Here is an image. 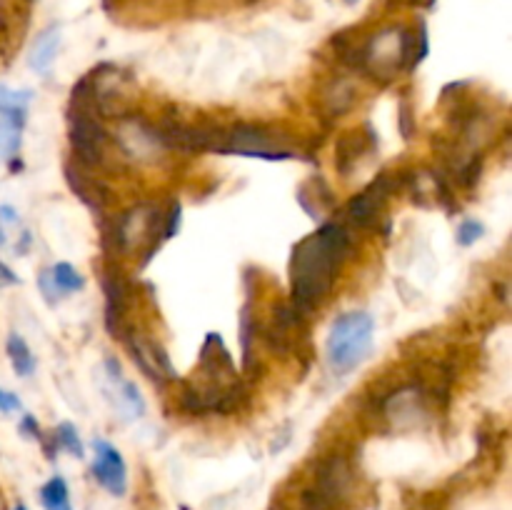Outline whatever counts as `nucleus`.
<instances>
[{
    "mask_svg": "<svg viewBox=\"0 0 512 510\" xmlns=\"http://www.w3.org/2000/svg\"><path fill=\"white\" fill-rule=\"evenodd\" d=\"M95 460H93V478L108 490L110 495L120 498L128 490V468H125V460L120 455V450L115 445L105 443V440H93Z\"/></svg>",
    "mask_w": 512,
    "mask_h": 510,
    "instance_id": "1a4fd4ad",
    "label": "nucleus"
},
{
    "mask_svg": "<svg viewBox=\"0 0 512 510\" xmlns=\"http://www.w3.org/2000/svg\"><path fill=\"white\" fill-rule=\"evenodd\" d=\"M13 283H18L15 273L8 268V265L0 263V288H3V285H13Z\"/></svg>",
    "mask_w": 512,
    "mask_h": 510,
    "instance_id": "c85d7f7f",
    "label": "nucleus"
},
{
    "mask_svg": "<svg viewBox=\"0 0 512 510\" xmlns=\"http://www.w3.org/2000/svg\"><path fill=\"white\" fill-rule=\"evenodd\" d=\"M375 143H378V138H375V130L368 123L363 125V130L345 133L338 140V145H335V165H338L340 173H350L355 168V163L375 148Z\"/></svg>",
    "mask_w": 512,
    "mask_h": 510,
    "instance_id": "ddd939ff",
    "label": "nucleus"
},
{
    "mask_svg": "<svg viewBox=\"0 0 512 510\" xmlns=\"http://www.w3.org/2000/svg\"><path fill=\"white\" fill-rule=\"evenodd\" d=\"M0 220H5V223H18V215H15V210L10 205H0Z\"/></svg>",
    "mask_w": 512,
    "mask_h": 510,
    "instance_id": "c756f323",
    "label": "nucleus"
},
{
    "mask_svg": "<svg viewBox=\"0 0 512 510\" xmlns=\"http://www.w3.org/2000/svg\"><path fill=\"white\" fill-rule=\"evenodd\" d=\"M218 153H233L263 160L295 158L293 148L283 145L278 135H273L268 128L255 123H238L233 128L223 130V145H220Z\"/></svg>",
    "mask_w": 512,
    "mask_h": 510,
    "instance_id": "20e7f679",
    "label": "nucleus"
},
{
    "mask_svg": "<svg viewBox=\"0 0 512 510\" xmlns=\"http://www.w3.org/2000/svg\"><path fill=\"white\" fill-rule=\"evenodd\" d=\"M360 68L373 73V78L390 80L405 68V28H385L358 53Z\"/></svg>",
    "mask_w": 512,
    "mask_h": 510,
    "instance_id": "39448f33",
    "label": "nucleus"
},
{
    "mask_svg": "<svg viewBox=\"0 0 512 510\" xmlns=\"http://www.w3.org/2000/svg\"><path fill=\"white\" fill-rule=\"evenodd\" d=\"M180 220H183V210H180L178 200H173V203L168 205V210L163 213V240L173 238V235L178 233Z\"/></svg>",
    "mask_w": 512,
    "mask_h": 510,
    "instance_id": "b1692460",
    "label": "nucleus"
},
{
    "mask_svg": "<svg viewBox=\"0 0 512 510\" xmlns=\"http://www.w3.org/2000/svg\"><path fill=\"white\" fill-rule=\"evenodd\" d=\"M60 40H63V35H60L58 25L45 28L43 33L33 40V48H30V55H28L30 68L38 70V73H45V70L50 68V63L55 60V55H58Z\"/></svg>",
    "mask_w": 512,
    "mask_h": 510,
    "instance_id": "2eb2a0df",
    "label": "nucleus"
},
{
    "mask_svg": "<svg viewBox=\"0 0 512 510\" xmlns=\"http://www.w3.org/2000/svg\"><path fill=\"white\" fill-rule=\"evenodd\" d=\"M65 178H68V185L73 188V193L78 195L85 205H90L93 210L103 208L105 200H108V188H105L98 178L85 173L78 163L65 165Z\"/></svg>",
    "mask_w": 512,
    "mask_h": 510,
    "instance_id": "4468645a",
    "label": "nucleus"
},
{
    "mask_svg": "<svg viewBox=\"0 0 512 510\" xmlns=\"http://www.w3.org/2000/svg\"><path fill=\"white\" fill-rule=\"evenodd\" d=\"M325 108H328L330 115H343L353 108L355 103V85H350L348 80H335L333 85L328 88V93L323 95Z\"/></svg>",
    "mask_w": 512,
    "mask_h": 510,
    "instance_id": "a211bd4d",
    "label": "nucleus"
},
{
    "mask_svg": "<svg viewBox=\"0 0 512 510\" xmlns=\"http://www.w3.org/2000/svg\"><path fill=\"white\" fill-rule=\"evenodd\" d=\"M350 255V233L343 223H323L298 240L290 253V298L300 313H313L333 288Z\"/></svg>",
    "mask_w": 512,
    "mask_h": 510,
    "instance_id": "f257e3e1",
    "label": "nucleus"
},
{
    "mask_svg": "<svg viewBox=\"0 0 512 510\" xmlns=\"http://www.w3.org/2000/svg\"><path fill=\"white\" fill-rule=\"evenodd\" d=\"M20 408H23V403H20L18 395L0 388V413H13V410H20Z\"/></svg>",
    "mask_w": 512,
    "mask_h": 510,
    "instance_id": "cd10ccee",
    "label": "nucleus"
},
{
    "mask_svg": "<svg viewBox=\"0 0 512 510\" xmlns=\"http://www.w3.org/2000/svg\"><path fill=\"white\" fill-rule=\"evenodd\" d=\"M355 490L353 460L343 453H330L315 468V478L303 490L305 510H343L348 508Z\"/></svg>",
    "mask_w": 512,
    "mask_h": 510,
    "instance_id": "7ed1b4c3",
    "label": "nucleus"
},
{
    "mask_svg": "<svg viewBox=\"0 0 512 510\" xmlns=\"http://www.w3.org/2000/svg\"><path fill=\"white\" fill-rule=\"evenodd\" d=\"M38 285H40V293L45 295V300H48L50 305H55V303H58L60 298H63V293H60L58 285H55L53 273H50V268L40 270V275H38Z\"/></svg>",
    "mask_w": 512,
    "mask_h": 510,
    "instance_id": "393cba45",
    "label": "nucleus"
},
{
    "mask_svg": "<svg viewBox=\"0 0 512 510\" xmlns=\"http://www.w3.org/2000/svg\"><path fill=\"white\" fill-rule=\"evenodd\" d=\"M13 510H28V508H25V505L23 503H18V505H15V508Z\"/></svg>",
    "mask_w": 512,
    "mask_h": 510,
    "instance_id": "2f4dec72",
    "label": "nucleus"
},
{
    "mask_svg": "<svg viewBox=\"0 0 512 510\" xmlns=\"http://www.w3.org/2000/svg\"><path fill=\"white\" fill-rule=\"evenodd\" d=\"M40 503H43L45 510H73L68 495V485L60 475H53L48 483L40 488Z\"/></svg>",
    "mask_w": 512,
    "mask_h": 510,
    "instance_id": "6ab92c4d",
    "label": "nucleus"
},
{
    "mask_svg": "<svg viewBox=\"0 0 512 510\" xmlns=\"http://www.w3.org/2000/svg\"><path fill=\"white\" fill-rule=\"evenodd\" d=\"M130 353H133L135 363L143 370L145 378L153 380L155 385H163L165 380L175 378V368L170 365L168 353H165L163 345L155 343V340L133 333V338H130Z\"/></svg>",
    "mask_w": 512,
    "mask_h": 510,
    "instance_id": "9b49d317",
    "label": "nucleus"
},
{
    "mask_svg": "<svg viewBox=\"0 0 512 510\" xmlns=\"http://www.w3.org/2000/svg\"><path fill=\"white\" fill-rule=\"evenodd\" d=\"M5 243V235H3V230H0V245Z\"/></svg>",
    "mask_w": 512,
    "mask_h": 510,
    "instance_id": "473e14b6",
    "label": "nucleus"
},
{
    "mask_svg": "<svg viewBox=\"0 0 512 510\" xmlns=\"http://www.w3.org/2000/svg\"><path fill=\"white\" fill-rule=\"evenodd\" d=\"M105 373H108L110 385H113L115 408L123 413L125 420H140L145 415V400L140 395L138 385L123 375V368L115 358L105 360Z\"/></svg>",
    "mask_w": 512,
    "mask_h": 510,
    "instance_id": "f8f14e48",
    "label": "nucleus"
},
{
    "mask_svg": "<svg viewBox=\"0 0 512 510\" xmlns=\"http://www.w3.org/2000/svg\"><path fill=\"white\" fill-rule=\"evenodd\" d=\"M20 433H23L25 438H35L38 443H45L43 430H40L38 420H35L33 415H23V420H20Z\"/></svg>",
    "mask_w": 512,
    "mask_h": 510,
    "instance_id": "a878e982",
    "label": "nucleus"
},
{
    "mask_svg": "<svg viewBox=\"0 0 512 510\" xmlns=\"http://www.w3.org/2000/svg\"><path fill=\"white\" fill-rule=\"evenodd\" d=\"M5 348H8V358L10 363H13L15 373H18L20 378H30V375L35 373V355L33 350H30V345L25 343L18 333H10Z\"/></svg>",
    "mask_w": 512,
    "mask_h": 510,
    "instance_id": "f3484780",
    "label": "nucleus"
},
{
    "mask_svg": "<svg viewBox=\"0 0 512 510\" xmlns=\"http://www.w3.org/2000/svg\"><path fill=\"white\" fill-rule=\"evenodd\" d=\"M398 180H400L398 173H380L368 188L360 190V193L348 203L350 223L358 225V228H370V225L378 220V215L383 213L390 195L398 190Z\"/></svg>",
    "mask_w": 512,
    "mask_h": 510,
    "instance_id": "0eeeda50",
    "label": "nucleus"
},
{
    "mask_svg": "<svg viewBox=\"0 0 512 510\" xmlns=\"http://www.w3.org/2000/svg\"><path fill=\"white\" fill-rule=\"evenodd\" d=\"M425 390L420 385H405V388L388 393L383 398V415L390 425L398 428H410V425L423 423L428 408H425Z\"/></svg>",
    "mask_w": 512,
    "mask_h": 510,
    "instance_id": "9d476101",
    "label": "nucleus"
},
{
    "mask_svg": "<svg viewBox=\"0 0 512 510\" xmlns=\"http://www.w3.org/2000/svg\"><path fill=\"white\" fill-rule=\"evenodd\" d=\"M30 90H10L0 85V113H13V110H25L30 100Z\"/></svg>",
    "mask_w": 512,
    "mask_h": 510,
    "instance_id": "4be33fe9",
    "label": "nucleus"
},
{
    "mask_svg": "<svg viewBox=\"0 0 512 510\" xmlns=\"http://www.w3.org/2000/svg\"><path fill=\"white\" fill-rule=\"evenodd\" d=\"M375 320L365 310H353V313L340 315L333 323L328 335V360L335 373H348L355 370L373 348Z\"/></svg>",
    "mask_w": 512,
    "mask_h": 510,
    "instance_id": "f03ea898",
    "label": "nucleus"
},
{
    "mask_svg": "<svg viewBox=\"0 0 512 510\" xmlns=\"http://www.w3.org/2000/svg\"><path fill=\"white\" fill-rule=\"evenodd\" d=\"M410 5H423V8H433L435 0H408Z\"/></svg>",
    "mask_w": 512,
    "mask_h": 510,
    "instance_id": "7c9ffc66",
    "label": "nucleus"
},
{
    "mask_svg": "<svg viewBox=\"0 0 512 510\" xmlns=\"http://www.w3.org/2000/svg\"><path fill=\"white\" fill-rule=\"evenodd\" d=\"M400 130H403V138H410L415 130L413 110H410L408 100H400Z\"/></svg>",
    "mask_w": 512,
    "mask_h": 510,
    "instance_id": "bb28decb",
    "label": "nucleus"
},
{
    "mask_svg": "<svg viewBox=\"0 0 512 510\" xmlns=\"http://www.w3.org/2000/svg\"><path fill=\"white\" fill-rule=\"evenodd\" d=\"M103 293H105V325L113 338H123L128 328V310L133 290H130L128 278L118 265L110 263L103 273Z\"/></svg>",
    "mask_w": 512,
    "mask_h": 510,
    "instance_id": "6e6552de",
    "label": "nucleus"
},
{
    "mask_svg": "<svg viewBox=\"0 0 512 510\" xmlns=\"http://www.w3.org/2000/svg\"><path fill=\"white\" fill-rule=\"evenodd\" d=\"M345 3H348V5H355V3H358V0H345Z\"/></svg>",
    "mask_w": 512,
    "mask_h": 510,
    "instance_id": "72a5a7b5",
    "label": "nucleus"
},
{
    "mask_svg": "<svg viewBox=\"0 0 512 510\" xmlns=\"http://www.w3.org/2000/svg\"><path fill=\"white\" fill-rule=\"evenodd\" d=\"M485 235V225L480 223L478 218H465L463 223L458 225V233H455V240H458V245H463V248H468V245L478 243L480 238Z\"/></svg>",
    "mask_w": 512,
    "mask_h": 510,
    "instance_id": "5701e85b",
    "label": "nucleus"
},
{
    "mask_svg": "<svg viewBox=\"0 0 512 510\" xmlns=\"http://www.w3.org/2000/svg\"><path fill=\"white\" fill-rule=\"evenodd\" d=\"M108 133L88 110H70V145L75 150L78 165L93 168L105 160Z\"/></svg>",
    "mask_w": 512,
    "mask_h": 510,
    "instance_id": "423d86ee",
    "label": "nucleus"
},
{
    "mask_svg": "<svg viewBox=\"0 0 512 510\" xmlns=\"http://www.w3.org/2000/svg\"><path fill=\"white\" fill-rule=\"evenodd\" d=\"M50 273H53L55 285L63 295L78 293V290L85 288V278L70 263H58L55 268H50Z\"/></svg>",
    "mask_w": 512,
    "mask_h": 510,
    "instance_id": "412c9836",
    "label": "nucleus"
},
{
    "mask_svg": "<svg viewBox=\"0 0 512 510\" xmlns=\"http://www.w3.org/2000/svg\"><path fill=\"white\" fill-rule=\"evenodd\" d=\"M65 450V453L75 455V458H83L85 448H83V440H80L78 428L73 423H60L53 433V455L55 450Z\"/></svg>",
    "mask_w": 512,
    "mask_h": 510,
    "instance_id": "aec40b11",
    "label": "nucleus"
},
{
    "mask_svg": "<svg viewBox=\"0 0 512 510\" xmlns=\"http://www.w3.org/2000/svg\"><path fill=\"white\" fill-rule=\"evenodd\" d=\"M23 125H25V110L0 113V158H13V155H18Z\"/></svg>",
    "mask_w": 512,
    "mask_h": 510,
    "instance_id": "dca6fc26",
    "label": "nucleus"
}]
</instances>
